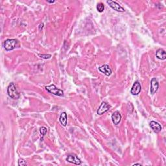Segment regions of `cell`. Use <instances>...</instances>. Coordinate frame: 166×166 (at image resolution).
Masks as SVG:
<instances>
[{
  "label": "cell",
  "mask_w": 166,
  "mask_h": 166,
  "mask_svg": "<svg viewBox=\"0 0 166 166\" xmlns=\"http://www.w3.org/2000/svg\"><path fill=\"white\" fill-rule=\"evenodd\" d=\"M7 93L10 98L13 99H18L20 97V94L18 93L15 84L13 82H11L7 88Z\"/></svg>",
  "instance_id": "obj_1"
},
{
  "label": "cell",
  "mask_w": 166,
  "mask_h": 166,
  "mask_svg": "<svg viewBox=\"0 0 166 166\" xmlns=\"http://www.w3.org/2000/svg\"><path fill=\"white\" fill-rule=\"evenodd\" d=\"M18 45V41L16 39H7L5 40L3 46L5 49L7 51H11L14 49Z\"/></svg>",
  "instance_id": "obj_2"
},
{
  "label": "cell",
  "mask_w": 166,
  "mask_h": 166,
  "mask_svg": "<svg viewBox=\"0 0 166 166\" xmlns=\"http://www.w3.org/2000/svg\"><path fill=\"white\" fill-rule=\"evenodd\" d=\"M46 90L48 91V92L52 93L54 95L60 96V97H63L64 96V92L59 88H57L55 85L51 84L49 86H46Z\"/></svg>",
  "instance_id": "obj_3"
},
{
  "label": "cell",
  "mask_w": 166,
  "mask_h": 166,
  "mask_svg": "<svg viewBox=\"0 0 166 166\" xmlns=\"http://www.w3.org/2000/svg\"><path fill=\"white\" fill-rule=\"evenodd\" d=\"M106 3H107L109 6H110L112 9H114V10H116V11L119 12H124V9L116 1H112V0H108V1H106Z\"/></svg>",
  "instance_id": "obj_4"
},
{
  "label": "cell",
  "mask_w": 166,
  "mask_h": 166,
  "mask_svg": "<svg viewBox=\"0 0 166 166\" xmlns=\"http://www.w3.org/2000/svg\"><path fill=\"white\" fill-rule=\"evenodd\" d=\"M66 160L67 162L73 164L79 165L82 163V161L80 160L79 158H78L77 155L75 154H69L66 158Z\"/></svg>",
  "instance_id": "obj_5"
},
{
  "label": "cell",
  "mask_w": 166,
  "mask_h": 166,
  "mask_svg": "<svg viewBox=\"0 0 166 166\" xmlns=\"http://www.w3.org/2000/svg\"><path fill=\"white\" fill-rule=\"evenodd\" d=\"M110 108V106L108 105V104L103 101V102L101 103V105H100L99 107L97 109V113L98 115H103L104 113L106 112L109 110V109Z\"/></svg>",
  "instance_id": "obj_6"
},
{
  "label": "cell",
  "mask_w": 166,
  "mask_h": 166,
  "mask_svg": "<svg viewBox=\"0 0 166 166\" xmlns=\"http://www.w3.org/2000/svg\"><path fill=\"white\" fill-rule=\"evenodd\" d=\"M141 90H142L141 84H140V83L138 81H136L134 83L133 85H132L131 93L134 95H137L140 92H141Z\"/></svg>",
  "instance_id": "obj_7"
},
{
  "label": "cell",
  "mask_w": 166,
  "mask_h": 166,
  "mask_svg": "<svg viewBox=\"0 0 166 166\" xmlns=\"http://www.w3.org/2000/svg\"><path fill=\"white\" fill-rule=\"evenodd\" d=\"M158 88H159V84H158L157 79H156V78H152L151 79V81H150V93L154 94L158 90Z\"/></svg>",
  "instance_id": "obj_8"
},
{
  "label": "cell",
  "mask_w": 166,
  "mask_h": 166,
  "mask_svg": "<svg viewBox=\"0 0 166 166\" xmlns=\"http://www.w3.org/2000/svg\"><path fill=\"white\" fill-rule=\"evenodd\" d=\"M121 118L122 116L119 111L114 112L112 115V120L113 123L116 125H118L121 122Z\"/></svg>",
  "instance_id": "obj_9"
},
{
  "label": "cell",
  "mask_w": 166,
  "mask_h": 166,
  "mask_svg": "<svg viewBox=\"0 0 166 166\" xmlns=\"http://www.w3.org/2000/svg\"><path fill=\"white\" fill-rule=\"evenodd\" d=\"M98 69L100 72L103 73L106 75V76L110 75L112 74V69H110V67H109V66L107 64H104L103 66H100L98 68Z\"/></svg>",
  "instance_id": "obj_10"
},
{
  "label": "cell",
  "mask_w": 166,
  "mask_h": 166,
  "mask_svg": "<svg viewBox=\"0 0 166 166\" xmlns=\"http://www.w3.org/2000/svg\"><path fill=\"white\" fill-rule=\"evenodd\" d=\"M150 126L151 127V129L153 130V131L156 133H159V132L162 131V126L160 123H158L156 121H152L150 123Z\"/></svg>",
  "instance_id": "obj_11"
},
{
  "label": "cell",
  "mask_w": 166,
  "mask_h": 166,
  "mask_svg": "<svg viewBox=\"0 0 166 166\" xmlns=\"http://www.w3.org/2000/svg\"><path fill=\"white\" fill-rule=\"evenodd\" d=\"M59 121L60 123H61L62 125H63L64 127L66 126L67 123V116L66 112H62L59 118Z\"/></svg>",
  "instance_id": "obj_12"
},
{
  "label": "cell",
  "mask_w": 166,
  "mask_h": 166,
  "mask_svg": "<svg viewBox=\"0 0 166 166\" xmlns=\"http://www.w3.org/2000/svg\"><path fill=\"white\" fill-rule=\"evenodd\" d=\"M156 56L158 59L165 60L166 59V53L165 51L162 49H158L156 52Z\"/></svg>",
  "instance_id": "obj_13"
},
{
  "label": "cell",
  "mask_w": 166,
  "mask_h": 166,
  "mask_svg": "<svg viewBox=\"0 0 166 166\" xmlns=\"http://www.w3.org/2000/svg\"><path fill=\"white\" fill-rule=\"evenodd\" d=\"M96 8H97L98 12H102L104 11V10H105V5H104V4L102 3H99L97 4Z\"/></svg>",
  "instance_id": "obj_14"
},
{
  "label": "cell",
  "mask_w": 166,
  "mask_h": 166,
  "mask_svg": "<svg viewBox=\"0 0 166 166\" xmlns=\"http://www.w3.org/2000/svg\"><path fill=\"white\" fill-rule=\"evenodd\" d=\"M40 132L41 135L42 136V138L41 139V140H42L43 139L44 136H45L47 133V129L45 127H40Z\"/></svg>",
  "instance_id": "obj_15"
},
{
  "label": "cell",
  "mask_w": 166,
  "mask_h": 166,
  "mask_svg": "<svg viewBox=\"0 0 166 166\" xmlns=\"http://www.w3.org/2000/svg\"><path fill=\"white\" fill-rule=\"evenodd\" d=\"M18 165L19 166H25L27 165V162H26L25 160L23 159V158H20V159L18 160Z\"/></svg>",
  "instance_id": "obj_16"
},
{
  "label": "cell",
  "mask_w": 166,
  "mask_h": 166,
  "mask_svg": "<svg viewBox=\"0 0 166 166\" xmlns=\"http://www.w3.org/2000/svg\"><path fill=\"white\" fill-rule=\"evenodd\" d=\"M38 56L42 59H49L51 57V55L49 54H38Z\"/></svg>",
  "instance_id": "obj_17"
},
{
  "label": "cell",
  "mask_w": 166,
  "mask_h": 166,
  "mask_svg": "<svg viewBox=\"0 0 166 166\" xmlns=\"http://www.w3.org/2000/svg\"><path fill=\"white\" fill-rule=\"evenodd\" d=\"M43 26H44V23H41V24L40 25V27H39V30L40 31L41 29H42Z\"/></svg>",
  "instance_id": "obj_18"
},
{
  "label": "cell",
  "mask_w": 166,
  "mask_h": 166,
  "mask_svg": "<svg viewBox=\"0 0 166 166\" xmlns=\"http://www.w3.org/2000/svg\"><path fill=\"white\" fill-rule=\"evenodd\" d=\"M48 3H53L55 2V1H47Z\"/></svg>",
  "instance_id": "obj_19"
},
{
  "label": "cell",
  "mask_w": 166,
  "mask_h": 166,
  "mask_svg": "<svg viewBox=\"0 0 166 166\" xmlns=\"http://www.w3.org/2000/svg\"><path fill=\"white\" fill-rule=\"evenodd\" d=\"M133 165H140V166H141L142 164H140V163H134Z\"/></svg>",
  "instance_id": "obj_20"
}]
</instances>
